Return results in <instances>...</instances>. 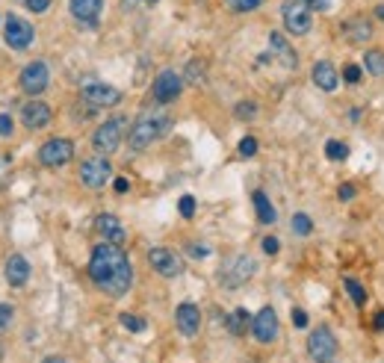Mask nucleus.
<instances>
[{"instance_id": "2f4dec72", "label": "nucleus", "mask_w": 384, "mask_h": 363, "mask_svg": "<svg viewBox=\"0 0 384 363\" xmlns=\"http://www.w3.org/2000/svg\"><path fill=\"white\" fill-rule=\"evenodd\" d=\"M12 316H15L12 304H0V334L9 331V325H12Z\"/></svg>"}, {"instance_id": "49530a36", "label": "nucleus", "mask_w": 384, "mask_h": 363, "mask_svg": "<svg viewBox=\"0 0 384 363\" xmlns=\"http://www.w3.org/2000/svg\"><path fill=\"white\" fill-rule=\"evenodd\" d=\"M42 363H68V360H65V357H60V355H53V357H45Z\"/></svg>"}, {"instance_id": "4468645a", "label": "nucleus", "mask_w": 384, "mask_h": 363, "mask_svg": "<svg viewBox=\"0 0 384 363\" xmlns=\"http://www.w3.org/2000/svg\"><path fill=\"white\" fill-rule=\"evenodd\" d=\"M255 260H251L248 254H239L237 260H230V266L225 269V274H222V281H225V287H243V283L251 278V274H255Z\"/></svg>"}, {"instance_id": "7c9ffc66", "label": "nucleus", "mask_w": 384, "mask_h": 363, "mask_svg": "<svg viewBox=\"0 0 384 363\" xmlns=\"http://www.w3.org/2000/svg\"><path fill=\"white\" fill-rule=\"evenodd\" d=\"M257 115V104H251V101H243V104H237V118H243V121H251Z\"/></svg>"}, {"instance_id": "0eeeda50", "label": "nucleus", "mask_w": 384, "mask_h": 363, "mask_svg": "<svg viewBox=\"0 0 384 363\" xmlns=\"http://www.w3.org/2000/svg\"><path fill=\"white\" fill-rule=\"evenodd\" d=\"M181 86H183L181 74L166 68V71L157 74V80H154V86H151V95H154V101H157V104H172L174 97L181 95Z\"/></svg>"}, {"instance_id": "72a5a7b5", "label": "nucleus", "mask_w": 384, "mask_h": 363, "mask_svg": "<svg viewBox=\"0 0 384 363\" xmlns=\"http://www.w3.org/2000/svg\"><path fill=\"white\" fill-rule=\"evenodd\" d=\"M178 210H181L183 218H192V216H195V198H192V195H183L181 204H178Z\"/></svg>"}, {"instance_id": "393cba45", "label": "nucleus", "mask_w": 384, "mask_h": 363, "mask_svg": "<svg viewBox=\"0 0 384 363\" xmlns=\"http://www.w3.org/2000/svg\"><path fill=\"white\" fill-rule=\"evenodd\" d=\"M364 68L376 77H384V53L381 50H367L364 53Z\"/></svg>"}, {"instance_id": "58836bf2", "label": "nucleus", "mask_w": 384, "mask_h": 363, "mask_svg": "<svg viewBox=\"0 0 384 363\" xmlns=\"http://www.w3.org/2000/svg\"><path fill=\"white\" fill-rule=\"evenodd\" d=\"M6 183H9V157L0 153V186H6Z\"/></svg>"}, {"instance_id": "c03bdc74", "label": "nucleus", "mask_w": 384, "mask_h": 363, "mask_svg": "<svg viewBox=\"0 0 384 363\" xmlns=\"http://www.w3.org/2000/svg\"><path fill=\"white\" fill-rule=\"evenodd\" d=\"M127 189H130V183H127V178H116V192H122V195H125Z\"/></svg>"}, {"instance_id": "5701e85b", "label": "nucleus", "mask_w": 384, "mask_h": 363, "mask_svg": "<svg viewBox=\"0 0 384 363\" xmlns=\"http://www.w3.org/2000/svg\"><path fill=\"white\" fill-rule=\"evenodd\" d=\"M251 198H255V210H257V218H260V222H263V225H272V222H275L278 213H275V207L269 204L266 192H260V189H257Z\"/></svg>"}, {"instance_id": "f257e3e1", "label": "nucleus", "mask_w": 384, "mask_h": 363, "mask_svg": "<svg viewBox=\"0 0 384 363\" xmlns=\"http://www.w3.org/2000/svg\"><path fill=\"white\" fill-rule=\"evenodd\" d=\"M89 278L98 290L113 295V299L125 295L130 290V283H134V266H130L125 248L116 245V242L95 245L89 257Z\"/></svg>"}, {"instance_id": "2eb2a0df", "label": "nucleus", "mask_w": 384, "mask_h": 363, "mask_svg": "<svg viewBox=\"0 0 384 363\" xmlns=\"http://www.w3.org/2000/svg\"><path fill=\"white\" fill-rule=\"evenodd\" d=\"M51 106L48 104H42V101H27L24 109H21V121H24V127L30 130H42V127H48L51 124Z\"/></svg>"}, {"instance_id": "4c0bfd02", "label": "nucleus", "mask_w": 384, "mask_h": 363, "mask_svg": "<svg viewBox=\"0 0 384 363\" xmlns=\"http://www.w3.org/2000/svg\"><path fill=\"white\" fill-rule=\"evenodd\" d=\"M343 77H346V83H358L360 80V68H358V65H346Z\"/></svg>"}, {"instance_id": "ea45409f", "label": "nucleus", "mask_w": 384, "mask_h": 363, "mask_svg": "<svg viewBox=\"0 0 384 363\" xmlns=\"http://www.w3.org/2000/svg\"><path fill=\"white\" fill-rule=\"evenodd\" d=\"M337 195H340V201H352V198H355V186L352 183H343Z\"/></svg>"}, {"instance_id": "c85d7f7f", "label": "nucleus", "mask_w": 384, "mask_h": 363, "mask_svg": "<svg viewBox=\"0 0 384 363\" xmlns=\"http://www.w3.org/2000/svg\"><path fill=\"white\" fill-rule=\"evenodd\" d=\"M293 230H295L299 236H307V234L313 230V222H311V218H307L304 213H295V216H293Z\"/></svg>"}, {"instance_id": "39448f33", "label": "nucleus", "mask_w": 384, "mask_h": 363, "mask_svg": "<svg viewBox=\"0 0 384 363\" xmlns=\"http://www.w3.org/2000/svg\"><path fill=\"white\" fill-rule=\"evenodd\" d=\"M284 24H287V30L293 32V36H307L311 32V3L307 0H287L284 3Z\"/></svg>"}, {"instance_id": "e433bc0d", "label": "nucleus", "mask_w": 384, "mask_h": 363, "mask_svg": "<svg viewBox=\"0 0 384 363\" xmlns=\"http://www.w3.org/2000/svg\"><path fill=\"white\" fill-rule=\"evenodd\" d=\"M263 251H266V254H278V251H281V242H278L275 236H266V239H263Z\"/></svg>"}, {"instance_id": "f3484780", "label": "nucleus", "mask_w": 384, "mask_h": 363, "mask_svg": "<svg viewBox=\"0 0 384 363\" xmlns=\"http://www.w3.org/2000/svg\"><path fill=\"white\" fill-rule=\"evenodd\" d=\"M68 9H71V15L80 21V24L95 27L98 15H101V9H104V0H68Z\"/></svg>"}, {"instance_id": "bb28decb", "label": "nucleus", "mask_w": 384, "mask_h": 363, "mask_svg": "<svg viewBox=\"0 0 384 363\" xmlns=\"http://www.w3.org/2000/svg\"><path fill=\"white\" fill-rule=\"evenodd\" d=\"M325 153H328V160H346V157H349V148H346V142L331 139V142L325 145Z\"/></svg>"}, {"instance_id": "37998d69", "label": "nucleus", "mask_w": 384, "mask_h": 363, "mask_svg": "<svg viewBox=\"0 0 384 363\" xmlns=\"http://www.w3.org/2000/svg\"><path fill=\"white\" fill-rule=\"evenodd\" d=\"M307 3H311V9H316V12H325V9L331 6L328 0H307Z\"/></svg>"}, {"instance_id": "a18cd8bd", "label": "nucleus", "mask_w": 384, "mask_h": 363, "mask_svg": "<svg viewBox=\"0 0 384 363\" xmlns=\"http://www.w3.org/2000/svg\"><path fill=\"white\" fill-rule=\"evenodd\" d=\"M376 331H384V310L376 313Z\"/></svg>"}, {"instance_id": "6e6552de", "label": "nucleus", "mask_w": 384, "mask_h": 363, "mask_svg": "<svg viewBox=\"0 0 384 363\" xmlns=\"http://www.w3.org/2000/svg\"><path fill=\"white\" fill-rule=\"evenodd\" d=\"M48 80H51V71L42 59L24 65V71H21V89L27 95H42L48 89Z\"/></svg>"}, {"instance_id": "7ed1b4c3", "label": "nucleus", "mask_w": 384, "mask_h": 363, "mask_svg": "<svg viewBox=\"0 0 384 363\" xmlns=\"http://www.w3.org/2000/svg\"><path fill=\"white\" fill-rule=\"evenodd\" d=\"M307 355H311L313 363H334L340 355V346H337V337L328 331V328H316L307 337Z\"/></svg>"}, {"instance_id": "9d476101", "label": "nucleus", "mask_w": 384, "mask_h": 363, "mask_svg": "<svg viewBox=\"0 0 384 363\" xmlns=\"http://www.w3.org/2000/svg\"><path fill=\"white\" fill-rule=\"evenodd\" d=\"M148 263H151V269H157L163 274V278H178V274L183 272V260L174 254L172 248H151Z\"/></svg>"}, {"instance_id": "473e14b6", "label": "nucleus", "mask_w": 384, "mask_h": 363, "mask_svg": "<svg viewBox=\"0 0 384 363\" xmlns=\"http://www.w3.org/2000/svg\"><path fill=\"white\" fill-rule=\"evenodd\" d=\"M201 77H204V62H190V65H186V80H190V83H201Z\"/></svg>"}, {"instance_id": "de8ad7c7", "label": "nucleus", "mask_w": 384, "mask_h": 363, "mask_svg": "<svg viewBox=\"0 0 384 363\" xmlns=\"http://www.w3.org/2000/svg\"><path fill=\"white\" fill-rule=\"evenodd\" d=\"M376 15H378V18L384 21V6H378V9H376Z\"/></svg>"}, {"instance_id": "4be33fe9", "label": "nucleus", "mask_w": 384, "mask_h": 363, "mask_svg": "<svg viewBox=\"0 0 384 363\" xmlns=\"http://www.w3.org/2000/svg\"><path fill=\"white\" fill-rule=\"evenodd\" d=\"M225 325H228V331L234 337H243L246 331H251V316H248L246 307H237V310H230L225 316Z\"/></svg>"}, {"instance_id": "423d86ee", "label": "nucleus", "mask_w": 384, "mask_h": 363, "mask_svg": "<svg viewBox=\"0 0 384 363\" xmlns=\"http://www.w3.org/2000/svg\"><path fill=\"white\" fill-rule=\"evenodd\" d=\"M74 157V142L71 139H48L39 148V162L48 169H60L65 162H71Z\"/></svg>"}, {"instance_id": "f704fd0d", "label": "nucleus", "mask_w": 384, "mask_h": 363, "mask_svg": "<svg viewBox=\"0 0 384 363\" xmlns=\"http://www.w3.org/2000/svg\"><path fill=\"white\" fill-rule=\"evenodd\" d=\"M239 153H243V157H255V153H257V139L246 136L243 142H239Z\"/></svg>"}, {"instance_id": "f03ea898", "label": "nucleus", "mask_w": 384, "mask_h": 363, "mask_svg": "<svg viewBox=\"0 0 384 363\" xmlns=\"http://www.w3.org/2000/svg\"><path fill=\"white\" fill-rule=\"evenodd\" d=\"M169 127H172V118L166 113H142L134 121V127H130L127 145L134 148V151H145L148 145H154V142L166 133Z\"/></svg>"}, {"instance_id": "1a4fd4ad", "label": "nucleus", "mask_w": 384, "mask_h": 363, "mask_svg": "<svg viewBox=\"0 0 384 363\" xmlns=\"http://www.w3.org/2000/svg\"><path fill=\"white\" fill-rule=\"evenodd\" d=\"M109 174H113V166H109L104 157H92V160H86L80 166V180L89 186V189H104Z\"/></svg>"}, {"instance_id": "a211bd4d", "label": "nucleus", "mask_w": 384, "mask_h": 363, "mask_svg": "<svg viewBox=\"0 0 384 363\" xmlns=\"http://www.w3.org/2000/svg\"><path fill=\"white\" fill-rule=\"evenodd\" d=\"M95 230L104 236V242H116V245H122V242L127 239L122 222H118L116 216H109V213H104V216L95 218Z\"/></svg>"}, {"instance_id": "a878e982", "label": "nucleus", "mask_w": 384, "mask_h": 363, "mask_svg": "<svg viewBox=\"0 0 384 363\" xmlns=\"http://www.w3.org/2000/svg\"><path fill=\"white\" fill-rule=\"evenodd\" d=\"M343 287H346V292H349V299H352L358 307L367 301V292H364V287H360V281H355V278H346V281H343Z\"/></svg>"}, {"instance_id": "cd10ccee", "label": "nucleus", "mask_w": 384, "mask_h": 363, "mask_svg": "<svg viewBox=\"0 0 384 363\" xmlns=\"http://www.w3.org/2000/svg\"><path fill=\"white\" fill-rule=\"evenodd\" d=\"M118 322H122L125 328H127V331H134V334H142V331H145V319H139V316H130V313H122V316H118Z\"/></svg>"}, {"instance_id": "79ce46f5", "label": "nucleus", "mask_w": 384, "mask_h": 363, "mask_svg": "<svg viewBox=\"0 0 384 363\" xmlns=\"http://www.w3.org/2000/svg\"><path fill=\"white\" fill-rule=\"evenodd\" d=\"M293 325H295V328H304V325H307V313L299 310V307L293 310Z\"/></svg>"}, {"instance_id": "a19ab883", "label": "nucleus", "mask_w": 384, "mask_h": 363, "mask_svg": "<svg viewBox=\"0 0 384 363\" xmlns=\"http://www.w3.org/2000/svg\"><path fill=\"white\" fill-rule=\"evenodd\" d=\"M0 136H12V118L0 115Z\"/></svg>"}, {"instance_id": "ddd939ff", "label": "nucleus", "mask_w": 384, "mask_h": 363, "mask_svg": "<svg viewBox=\"0 0 384 363\" xmlns=\"http://www.w3.org/2000/svg\"><path fill=\"white\" fill-rule=\"evenodd\" d=\"M251 334H255L257 343H275L278 337V313L272 307H263V310L251 319Z\"/></svg>"}, {"instance_id": "b1692460", "label": "nucleus", "mask_w": 384, "mask_h": 363, "mask_svg": "<svg viewBox=\"0 0 384 363\" xmlns=\"http://www.w3.org/2000/svg\"><path fill=\"white\" fill-rule=\"evenodd\" d=\"M343 32H346L349 41H367L372 36V27L367 24V21H352V24L343 27Z\"/></svg>"}, {"instance_id": "9b49d317", "label": "nucleus", "mask_w": 384, "mask_h": 363, "mask_svg": "<svg viewBox=\"0 0 384 363\" xmlns=\"http://www.w3.org/2000/svg\"><path fill=\"white\" fill-rule=\"evenodd\" d=\"M80 97L86 104H92V106H116L118 101H122V92L113 89V86H107V83H83V89H80Z\"/></svg>"}, {"instance_id": "412c9836", "label": "nucleus", "mask_w": 384, "mask_h": 363, "mask_svg": "<svg viewBox=\"0 0 384 363\" xmlns=\"http://www.w3.org/2000/svg\"><path fill=\"white\" fill-rule=\"evenodd\" d=\"M311 77H313L316 89H322V92H334L337 89V71H334L331 62H316Z\"/></svg>"}, {"instance_id": "c756f323", "label": "nucleus", "mask_w": 384, "mask_h": 363, "mask_svg": "<svg viewBox=\"0 0 384 363\" xmlns=\"http://www.w3.org/2000/svg\"><path fill=\"white\" fill-rule=\"evenodd\" d=\"M228 6L234 12H251V9H260L263 0H228Z\"/></svg>"}, {"instance_id": "aec40b11", "label": "nucleus", "mask_w": 384, "mask_h": 363, "mask_svg": "<svg viewBox=\"0 0 384 363\" xmlns=\"http://www.w3.org/2000/svg\"><path fill=\"white\" fill-rule=\"evenodd\" d=\"M269 45H272V57H275L287 71H293L299 59H295V50L287 45V39H284L281 32H272V36H269Z\"/></svg>"}, {"instance_id": "c9c22d12", "label": "nucleus", "mask_w": 384, "mask_h": 363, "mask_svg": "<svg viewBox=\"0 0 384 363\" xmlns=\"http://www.w3.org/2000/svg\"><path fill=\"white\" fill-rule=\"evenodd\" d=\"M30 12H48L51 9V0H24Z\"/></svg>"}, {"instance_id": "09e8293b", "label": "nucleus", "mask_w": 384, "mask_h": 363, "mask_svg": "<svg viewBox=\"0 0 384 363\" xmlns=\"http://www.w3.org/2000/svg\"><path fill=\"white\" fill-rule=\"evenodd\" d=\"M142 3H148V6H154V3H157V0H142Z\"/></svg>"}, {"instance_id": "f8f14e48", "label": "nucleus", "mask_w": 384, "mask_h": 363, "mask_svg": "<svg viewBox=\"0 0 384 363\" xmlns=\"http://www.w3.org/2000/svg\"><path fill=\"white\" fill-rule=\"evenodd\" d=\"M3 36H6V45H9V48L27 50V48L33 45V24H27V21L18 18V15H9V18H6Z\"/></svg>"}, {"instance_id": "6ab92c4d", "label": "nucleus", "mask_w": 384, "mask_h": 363, "mask_svg": "<svg viewBox=\"0 0 384 363\" xmlns=\"http://www.w3.org/2000/svg\"><path fill=\"white\" fill-rule=\"evenodd\" d=\"M6 281H9V287H24V283L30 281V263L21 254H9V260H6Z\"/></svg>"}, {"instance_id": "20e7f679", "label": "nucleus", "mask_w": 384, "mask_h": 363, "mask_svg": "<svg viewBox=\"0 0 384 363\" xmlns=\"http://www.w3.org/2000/svg\"><path fill=\"white\" fill-rule=\"evenodd\" d=\"M122 136H125V115H116V118H109L104 121L101 127L95 130V136H92V145L98 153H113L118 151V145H122Z\"/></svg>"}, {"instance_id": "dca6fc26", "label": "nucleus", "mask_w": 384, "mask_h": 363, "mask_svg": "<svg viewBox=\"0 0 384 363\" xmlns=\"http://www.w3.org/2000/svg\"><path fill=\"white\" fill-rule=\"evenodd\" d=\"M174 322H178V331L183 337H195L199 328H201V310L192 301H183L178 307V313H174Z\"/></svg>"}]
</instances>
